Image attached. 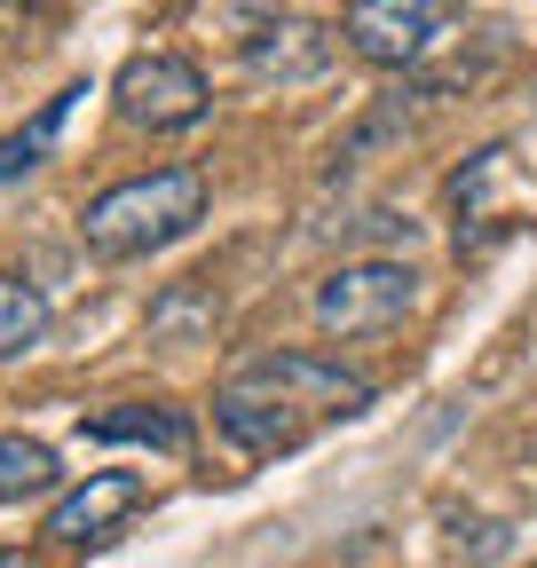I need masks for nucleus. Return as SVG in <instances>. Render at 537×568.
Segmentation results:
<instances>
[{
    "instance_id": "f257e3e1",
    "label": "nucleus",
    "mask_w": 537,
    "mask_h": 568,
    "mask_svg": "<svg viewBox=\"0 0 537 568\" xmlns=\"http://www.w3.org/2000/svg\"><path fill=\"white\" fill-rule=\"evenodd\" d=\"M197 222H206V174L197 166L126 174V182H111L80 205V237H88L95 261H151V253L182 245Z\"/></svg>"
},
{
    "instance_id": "f03ea898",
    "label": "nucleus",
    "mask_w": 537,
    "mask_h": 568,
    "mask_svg": "<svg viewBox=\"0 0 537 568\" xmlns=\"http://www.w3.org/2000/svg\"><path fill=\"white\" fill-rule=\"evenodd\" d=\"M412 308H419V268L412 261H387V253H356L341 268H324L316 293H308V316L332 339H379Z\"/></svg>"
},
{
    "instance_id": "7ed1b4c3",
    "label": "nucleus",
    "mask_w": 537,
    "mask_h": 568,
    "mask_svg": "<svg viewBox=\"0 0 537 568\" xmlns=\"http://www.w3.org/2000/svg\"><path fill=\"white\" fill-rule=\"evenodd\" d=\"M111 103H119L126 126H143V134H182V126H197V119L214 111V88H206V71H197L190 55L143 48V55L119 63Z\"/></svg>"
},
{
    "instance_id": "20e7f679",
    "label": "nucleus",
    "mask_w": 537,
    "mask_h": 568,
    "mask_svg": "<svg viewBox=\"0 0 537 568\" xmlns=\"http://www.w3.org/2000/svg\"><path fill=\"white\" fill-rule=\"evenodd\" d=\"M466 17V0H348L341 9V32L364 63L379 71H412L443 48V32Z\"/></svg>"
},
{
    "instance_id": "39448f33",
    "label": "nucleus",
    "mask_w": 537,
    "mask_h": 568,
    "mask_svg": "<svg viewBox=\"0 0 537 568\" xmlns=\"http://www.w3.org/2000/svg\"><path fill=\"white\" fill-rule=\"evenodd\" d=\"M237 372L253 387H268V395H285L308 418H356V410H372V379L348 372L341 355H316V347H261V355H245Z\"/></svg>"
},
{
    "instance_id": "423d86ee",
    "label": "nucleus",
    "mask_w": 537,
    "mask_h": 568,
    "mask_svg": "<svg viewBox=\"0 0 537 568\" xmlns=\"http://www.w3.org/2000/svg\"><path fill=\"white\" fill-rule=\"evenodd\" d=\"M214 426H222V443H237L245 458H268V450H293L316 418H308V410H293L285 395L253 387L245 372H230V379L214 387Z\"/></svg>"
},
{
    "instance_id": "0eeeda50",
    "label": "nucleus",
    "mask_w": 537,
    "mask_h": 568,
    "mask_svg": "<svg viewBox=\"0 0 537 568\" xmlns=\"http://www.w3.org/2000/svg\"><path fill=\"white\" fill-rule=\"evenodd\" d=\"M245 71L253 80H277V88H308L332 71V24L316 17H268L245 32Z\"/></svg>"
},
{
    "instance_id": "6e6552de",
    "label": "nucleus",
    "mask_w": 537,
    "mask_h": 568,
    "mask_svg": "<svg viewBox=\"0 0 537 568\" xmlns=\"http://www.w3.org/2000/svg\"><path fill=\"white\" fill-rule=\"evenodd\" d=\"M134 506H143V474H88L80 489H63L55 506H48V521H40V537H55V545H103Z\"/></svg>"
},
{
    "instance_id": "1a4fd4ad",
    "label": "nucleus",
    "mask_w": 537,
    "mask_h": 568,
    "mask_svg": "<svg viewBox=\"0 0 537 568\" xmlns=\"http://www.w3.org/2000/svg\"><path fill=\"white\" fill-rule=\"evenodd\" d=\"M80 435L88 443H151V450L182 458L197 443V426L174 403H111V410H80Z\"/></svg>"
},
{
    "instance_id": "9d476101",
    "label": "nucleus",
    "mask_w": 537,
    "mask_h": 568,
    "mask_svg": "<svg viewBox=\"0 0 537 568\" xmlns=\"http://www.w3.org/2000/svg\"><path fill=\"white\" fill-rule=\"evenodd\" d=\"M88 88H55L40 111H32V126H17V134H0V182H17V174H32L48 151H55V134H63V119H72V103H80Z\"/></svg>"
},
{
    "instance_id": "9b49d317",
    "label": "nucleus",
    "mask_w": 537,
    "mask_h": 568,
    "mask_svg": "<svg viewBox=\"0 0 537 568\" xmlns=\"http://www.w3.org/2000/svg\"><path fill=\"white\" fill-rule=\"evenodd\" d=\"M40 339H48V301H40V284H24V276L0 268V364H9V355H24V347H40Z\"/></svg>"
},
{
    "instance_id": "f8f14e48",
    "label": "nucleus",
    "mask_w": 537,
    "mask_h": 568,
    "mask_svg": "<svg viewBox=\"0 0 537 568\" xmlns=\"http://www.w3.org/2000/svg\"><path fill=\"white\" fill-rule=\"evenodd\" d=\"M55 489V450L40 435H0V506Z\"/></svg>"
},
{
    "instance_id": "ddd939ff",
    "label": "nucleus",
    "mask_w": 537,
    "mask_h": 568,
    "mask_svg": "<svg viewBox=\"0 0 537 568\" xmlns=\"http://www.w3.org/2000/svg\"><path fill=\"white\" fill-rule=\"evenodd\" d=\"M0 568H32V560H24V552H0Z\"/></svg>"
},
{
    "instance_id": "4468645a",
    "label": "nucleus",
    "mask_w": 537,
    "mask_h": 568,
    "mask_svg": "<svg viewBox=\"0 0 537 568\" xmlns=\"http://www.w3.org/2000/svg\"><path fill=\"white\" fill-rule=\"evenodd\" d=\"M24 9H63V0H24Z\"/></svg>"
}]
</instances>
